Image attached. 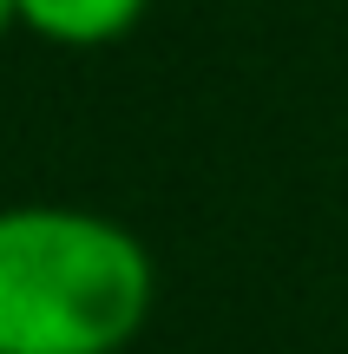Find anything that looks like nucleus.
I'll list each match as a JSON object with an SVG mask.
<instances>
[{"label":"nucleus","mask_w":348,"mask_h":354,"mask_svg":"<svg viewBox=\"0 0 348 354\" xmlns=\"http://www.w3.org/2000/svg\"><path fill=\"white\" fill-rule=\"evenodd\" d=\"M13 26H20V0H0V39H7Z\"/></svg>","instance_id":"nucleus-3"},{"label":"nucleus","mask_w":348,"mask_h":354,"mask_svg":"<svg viewBox=\"0 0 348 354\" xmlns=\"http://www.w3.org/2000/svg\"><path fill=\"white\" fill-rule=\"evenodd\" d=\"M152 0H20V26L46 46H118Z\"/></svg>","instance_id":"nucleus-2"},{"label":"nucleus","mask_w":348,"mask_h":354,"mask_svg":"<svg viewBox=\"0 0 348 354\" xmlns=\"http://www.w3.org/2000/svg\"><path fill=\"white\" fill-rule=\"evenodd\" d=\"M158 308V263L118 216L0 203V354H125Z\"/></svg>","instance_id":"nucleus-1"}]
</instances>
